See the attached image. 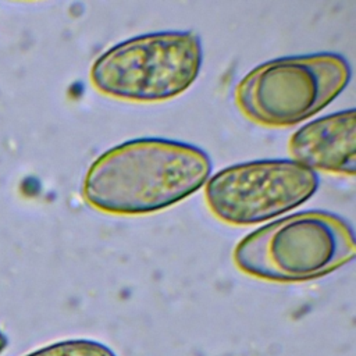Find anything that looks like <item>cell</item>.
<instances>
[{
	"mask_svg": "<svg viewBox=\"0 0 356 356\" xmlns=\"http://www.w3.org/2000/svg\"><path fill=\"white\" fill-rule=\"evenodd\" d=\"M211 172L197 146L163 138H139L99 156L86 171L82 196L93 209L122 216L167 209L200 189Z\"/></svg>",
	"mask_w": 356,
	"mask_h": 356,
	"instance_id": "cell-1",
	"label": "cell"
},
{
	"mask_svg": "<svg viewBox=\"0 0 356 356\" xmlns=\"http://www.w3.org/2000/svg\"><path fill=\"white\" fill-rule=\"evenodd\" d=\"M352 227L338 214L305 210L242 238L234 250L236 267L254 278L298 282L320 278L355 257Z\"/></svg>",
	"mask_w": 356,
	"mask_h": 356,
	"instance_id": "cell-2",
	"label": "cell"
},
{
	"mask_svg": "<svg viewBox=\"0 0 356 356\" xmlns=\"http://www.w3.org/2000/svg\"><path fill=\"white\" fill-rule=\"evenodd\" d=\"M316 171L288 159L256 160L220 170L204 184L210 211L232 225H252L289 211L314 195Z\"/></svg>",
	"mask_w": 356,
	"mask_h": 356,
	"instance_id": "cell-5",
	"label": "cell"
},
{
	"mask_svg": "<svg viewBox=\"0 0 356 356\" xmlns=\"http://www.w3.org/2000/svg\"><path fill=\"white\" fill-rule=\"evenodd\" d=\"M24 356H117L108 346L92 339H68L50 343Z\"/></svg>",
	"mask_w": 356,
	"mask_h": 356,
	"instance_id": "cell-7",
	"label": "cell"
},
{
	"mask_svg": "<svg viewBox=\"0 0 356 356\" xmlns=\"http://www.w3.org/2000/svg\"><path fill=\"white\" fill-rule=\"evenodd\" d=\"M355 110L320 117L299 128L289 139L292 160L310 168L339 175H355L356 170Z\"/></svg>",
	"mask_w": 356,
	"mask_h": 356,
	"instance_id": "cell-6",
	"label": "cell"
},
{
	"mask_svg": "<svg viewBox=\"0 0 356 356\" xmlns=\"http://www.w3.org/2000/svg\"><path fill=\"white\" fill-rule=\"evenodd\" d=\"M6 346H7V339H6V337L0 332V353L4 350Z\"/></svg>",
	"mask_w": 356,
	"mask_h": 356,
	"instance_id": "cell-8",
	"label": "cell"
},
{
	"mask_svg": "<svg viewBox=\"0 0 356 356\" xmlns=\"http://www.w3.org/2000/svg\"><path fill=\"white\" fill-rule=\"evenodd\" d=\"M350 81L349 63L337 53L281 57L249 71L235 88V103L266 127L302 122L337 99Z\"/></svg>",
	"mask_w": 356,
	"mask_h": 356,
	"instance_id": "cell-4",
	"label": "cell"
},
{
	"mask_svg": "<svg viewBox=\"0 0 356 356\" xmlns=\"http://www.w3.org/2000/svg\"><path fill=\"white\" fill-rule=\"evenodd\" d=\"M202 61V42L195 32H152L102 53L90 68V83L118 100L164 102L189 89Z\"/></svg>",
	"mask_w": 356,
	"mask_h": 356,
	"instance_id": "cell-3",
	"label": "cell"
}]
</instances>
